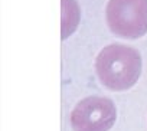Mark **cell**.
I'll use <instances>...</instances> for the list:
<instances>
[{"mask_svg": "<svg viewBox=\"0 0 147 131\" xmlns=\"http://www.w3.org/2000/svg\"><path fill=\"white\" fill-rule=\"evenodd\" d=\"M95 69L104 87L124 91L133 87L141 74V56L131 46L113 43L98 53Z\"/></svg>", "mask_w": 147, "mask_h": 131, "instance_id": "cell-1", "label": "cell"}, {"mask_svg": "<svg viewBox=\"0 0 147 131\" xmlns=\"http://www.w3.org/2000/svg\"><path fill=\"white\" fill-rule=\"evenodd\" d=\"M105 16L117 36L137 39L147 33V0H110Z\"/></svg>", "mask_w": 147, "mask_h": 131, "instance_id": "cell-2", "label": "cell"}, {"mask_svg": "<svg viewBox=\"0 0 147 131\" xmlns=\"http://www.w3.org/2000/svg\"><path fill=\"white\" fill-rule=\"evenodd\" d=\"M117 118V108L110 98L91 95L74 107L69 121L74 131H108Z\"/></svg>", "mask_w": 147, "mask_h": 131, "instance_id": "cell-3", "label": "cell"}, {"mask_svg": "<svg viewBox=\"0 0 147 131\" xmlns=\"http://www.w3.org/2000/svg\"><path fill=\"white\" fill-rule=\"evenodd\" d=\"M80 23V6L77 0H62V39H66Z\"/></svg>", "mask_w": 147, "mask_h": 131, "instance_id": "cell-4", "label": "cell"}]
</instances>
